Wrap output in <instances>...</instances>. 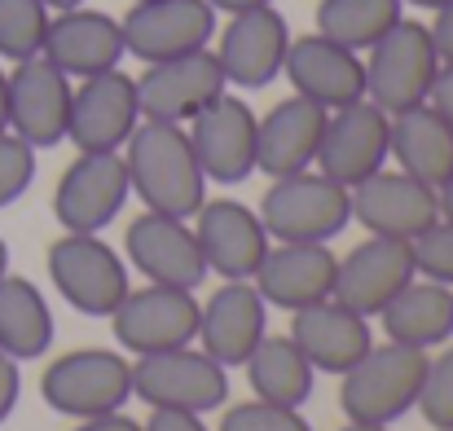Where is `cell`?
<instances>
[{
	"instance_id": "6da1fadb",
	"label": "cell",
	"mask_w": 453,
	"mask_h": 431,
	"mask_svg": "<svg viewBox=\"0 0 453 431\" xmlns=\"http://www.w3.org/2000/svg\"><path fill=\"white\" fill-rule=\"evenodd\" d=\"M128 185L146 203V212L194 220V212L207 203V176L198 167V154L189 145L185 124H158L142 119L133 137L124 142Z\"/></svg>"
},
{
	"instance_id": "7a4b0ae2",
	"label": "cell",
	"mask_w": 453,
	"mask_h": 431,
	"mask_svg": "<svg viewBox=\"0 0 453 431\" xmlns=\"http://www.w3.org/2000/svg\"><path fill=\"white\" fill-rule=\"evenodd\" d=\"M427 348L410 343H379L370 348L348 374H339V405L352 423H383L392 427L418 405L423 374H427Z\"/></svg>"
},
{
	"instance_id": "3957f363",
	"label": "cell",
	"mask_w": 453,
	"mask_h": 431,
	"mask_svg": "<svg viewBox=\"0 0 453 431\" xmlns=\"http://www.w3.org/2000/svg\"><path fill=\"white\" fill-rule=\"evenodd\" d=\"M40 396L53 414L66 419H97L115 414L133 396V361L115 348H75L49 361L40 374Z\"/></svg>"
},
{
	"instance_id": "277c9868",
	"label": "cell",
	"mask_w": 453,
	"mask_h": 431,
	"mask_svg": "<svg viewBox=\"0 0 453 431\" xmlns=\"http://www.w3.org/2000/svg\"><path fill=\"white\" fill-rule=\"evenodd\" d=\"M365 97L383 106L388 115H401L410 106H423L432 97V84L441 75V53L432 44L427 22L401 18L383 40L365 49Z\"/></svg>"
},
{
	"instance_id": "5b68a950",
	"label": "cell",
	"mask_w": 453,
	"mask_h": 431,
	"mask_svg": "<svg viewBox=\"0 0 453 431\" xmlns=\"http://www.w3.org/2000/svg\"><path fill=\"white\" fill-rule=\"evenodd\" d=\"M260 220L273 242H330L352 225V194L317 167L278 176L260 198Z\"/></svg>"
},
{
	"instance_id": "8992f818",
	"label": "cell",
	"mask_w": 453,
	"mask_h": 431,
	"mask_svg": "<svg viewBox=\"0 0 453 431\" xmlns=\"http://www.w3.org/2000/svg\"><path fill=\"white\" fill-rule=\"evenodd\" d=\"M133 396H142L150 410L211 414L229 401V370L194 343L146 352L133 361Z\"/></svg>"
},
{
	"instance_id": "52a82bcc",
	"label": "cell",
	"mask_w": 453,
	"mask_h": 431,
	"mask_svg": "<svg viewBox=\"0 0 453 431\" xmlns=\"http://www.w3.org/2000/svg\"><path fill=\"white\" fill-rule=\"evenodd\" d=\"M44 265H49V278H53L58 295L84 317H111L124 304V295L133 290L128 260L111 242H102L97 234L58 238L44 251Z\"/></svg>"
},
{
	"instance_id": "ba28073f",
	"label": "cell",
	"mask_w": 453,
	"mask_h": 431,
	"mask_svg": "<svg viewBox=\"0 0 453 431\" xmlns=\"http://www.w3.org/2000/svg\"><path fill=\"white\" fill-rule=\"evenodd\" d=\"M128 163L119 150H80L53 189V216L66 234H102L128 203Z\"/></svg>"
},
{
	"instance_id": "9c48e42d",
	"label": "cell",
	"mask_w": 453,
	"mask_h": 431,
	"mask_svg": "<svg viewBox=\"0 0 453 431\" xmlns=\"http://www.w3.org/2000/svg\"><path fill=\"white\" fill-rule=\"evenodd\" d=\"M388 158H392V115L374 106L370 97H361L326 115V133H321L312 167L339 181L343 189H352L379 167H388Z\"/></svg>"
},
{
	"instance_id": "30bf717a",
	"label": "cell",
	"mask_w": 453,
	"mask_h": 431,
	"mask_svg": "<svg viewBox=\"0 0 453 431\" xmlns=\"http://www.w3.org/2000/svg\"><path fill=\"white\" fill-rule=\"evenodd\" d=\"M124 27V53L137 62H167L180 53L211 49L216 40V9L207 0H133Z\"/></svg>"
},
{
	"instance_id": "8fae6325",
	"label": "cell",
	"mask_w": 453,
	"mask_h": 431,
	"mask_svg": "<svg viewBox=\"0 0 453 431\" xmlns=\"http://www.w3.org/2000/svg\"><path fill=\"white\" fill-rule=\"evenodd\" d=\"M189 145L198 154V167L207 181L216 185H242L247 176H256V133H260V115L234 97L229 89L203 106L189 124Z\"/></svg>"
},
{
	"instance_id": "7c38bea8",
	"label": "cell",
	"mask_w": 453,
	"mask_h": 431,
	"mask_svg": "<svg viewBox=\"0 0 453 431\" xmlns=\"http://www.w3.org/2000/svg\"><path fill=\"white\" fill-rule=\"evenodd\" d=\"M111 330H115V343H124L133 357L185 348L198 335V295L146 282L142 290H128L124 304L111 312Z\"/></svg>"
},
{
	"instance_id": "4fadbf2b",
	"label": "cell",
	"mask_w": 453,
	"mask_h": 431,
	"mask_svg": "<svg viewBox=\"0 0 453 431\" xmlns=\"http://www.w3.org/2000/svg\"><path fill=\"white\" fill-rule=\"evenodd\" d=\"M71 75L58 71L49 58H27L13 62L9 71V133L22 137L31 150H53L66 142L71 124Z\"/></svg>"
},
{
	"instance_id": "5bb4252c",
	"label": "cell",
	"mask_w": 453,
	"mask_h": 431,
	"mask_svg": "<svg viewBox=\"0 0 453 431\" xmlns=\"http://www.w3.org/2000/svg\"><path fill=\"white\" fill-rule=\"evenodd\" d=\"M229 89L220 62L211 49L198 53H180L167 62H150L137 75V102H142V119L158 124H189L203 106H211L220 93Z\"/></svg>"
},
{
	"instance_id": "9a60e30c",
	"label": "cell",
	"mask_w": 453,
	"mask_h": 431,
	"mask_svg": "<svg viewBox=\"0 0 453 431\" xmlns=\"http://www.w3.org/2000/svg\"><path fill=\"white\" fill-rule=\"evenodd\" d=\"M142 124L137 80L119 66L84 75L71 93V124L66 142L75 150H124L133 128Z\"/></svg>"
},
{
	"instance_id": "2e32d148",
	"label": "cell",
	"mask_w": 453,
	"mask_h": 431,
	"mask_svg": "<svg viewBox=\"0 0 453 431\" xmlns=\"http://www.w3.org/2000/svg\"><path fill=\"white\" fill-rule=\"evenodd\" d=\"M287 49H291L287 18L273 4H260V9H247V13H229V27L220 31L211 53H216V62H220V71L234 89L256 93V89H269L282 75Z\"/></svg>"
},
{
	"instance_id": "e0dca14e",
	"label": "cell",
	"mask_w": 453,
	"mask_h": 431,
	"mask_svg": "<svg viewBox=\"0 0 453 431\" xmlns=\"http://www.w3.org/2000/svg\"><path fill=\"white\" fill-rule=\"evenodd\" d=\"M348 194H352V220L365 225L379 238H405V242H414L423 229H432L441 220L436 189L423 185L418 176L401 172V167L396 172L379 167L374 176H365Z\"/></svg>"
},
{
	"instance_id": "ac0fdd59",
	"label": "cell",
	"mask_w": 453,
	"mask_h": 431,
	"mask_svg": "<svg viewBox=\"0 0 453 431\" xmlns=\"http://www.w3.org/2000/svg\"><path fill=\"white\" fill-rule=\"evenodd\" d=\"M269 335V304L256 290L251 278L225 282L220 290L207 295V304H198V335L194 343L220 361L225 370L247 366V357L256 352V343Z\"/></svg>"
},
{
	"instance_id": "d6986e66",
	"label": "cell",
	"mask_w": 453,
	"mask_h": 431,
	"mask_svg": "<svg viewBox=\"0 0 453 431\" xmlns=\"http://www.w3.org/2000/svg\"><path fill=\"white\" fill-rule=\"evenodd\" d=\"M194 216H198L194 238H198V251L207 260V273H220L225 282L256 278L260 260L273 247L260 212L247 203H234V198H207Z\"/></svg>"
},
{
	"instance_id": "ffe728a7",
	"label": "cell",
	"mask_w": 453,
	"mask_h": 431,
	"mask_svg": "<svg viewBox=\"0 0 453 431\" xmlns=\"http://www.w3.org/2000/svg\"><path fill=\"white\" fill-rule=\"evenodd\" d=\"M124 256L146 282H158V287L198 290V282L207 278V260L198 251V238H194L189 220H180V216L142 212L128 225Z\"/></svg>"
},
{
	"instance_id": "44dd1931",
	"label": "cell",
	"mask_w": 453,
	"mask_h": 431,
	"mask_svg": "<svg viewBox=\"0 0 453 431\" xmlns=\"http://www.w3.org/2000/svg\"><path fill=\"white\" fill-rule=\"evenodd\" d=\"M418 269H414V247L405 238H379L370 234L365 242H357L339 269H334V295L339 304H348L352 312L361 317H379L388 308V299L405 282H414Z\"/></svg>"
},
{
	"instance_id": "7402d4cb",
	"label": "cell",
	"mask_w": 453,
	"mask_h": 431,
	"mask_svg": "<svg viewBox=\"0 0 453 431\" xmlns=\"http://www.w3.org/2000/svg\"><path fill=\"white\" fill-rule=\"evenodd\" d=\"M282 75L291 80V89L300 97L326 106V111H339V106H352L365 97V58L357 49L334 44L321 31L300 35V40L291 35Z\"/></svg>"
},
{
	"instance_id": "603a6c76",
	"label": "cell",
	"mask_w": 453,
	"mask_h": 431,
	"mask_svg": "<svg viewBox=\"0 0 453 431\" xmlns=\"http://www.w3.org/2000/svg\"><path fill=\"white\" fill-rule=\"evenodd\" d=\"M40 58H49V62H53L58 71H66L71 80L111 71V66H119V62L128 58V53H124V27H119V18H111L106 9H88V4L58 9V13L49 18Z\"/></svg>"
},
{
	"instance_id": "cb8c5ba5",
	"label": "cell",
	"mask_w": 453,
	"mask_h": 431,
	"mask_svg": "<svg viewBox=\"0 0 453 431\" xmlns=\"http://www.w3.org/2000/svg\"><path fill=\"white\" fill-rule=\"evenodd\" d=\"M334 269L339 256L330 251V242H273L251 282L269 308L300 312L334 295Z\"/></svg>"
},
{
	"instance_id": "d4e9b609",
	"label": "cell",
	"mask_w": 453,
	"mask_h": 431,
	"mask_svg": "<svg viewBox=\"0 0 453 431\" xmlns=\"http://www.w3.org/2000/svg\"><path fill=\"white\" fill-rule=\"evenodd\" d=\"M291 339L300 343V352L312 361L317 374H348L374 348L370 317L352 312L339 299H321L312 308L291 312Z\"/></svg>"
},
{
	"instance_id": "484cf974",
	"label": "cell",
	"mask_w": 453,
	"mask_h": 431,
	"mask_svg": "<svg viewBox=\"0 0 453 431\" xmlns=\"http://www.w3.org/2000/svg\"><path fill=\"white\" fill-rule=\"evenodd\" d=\"M326 106L308 102V97H287L278 102L265 119H260V133H256V172H265L269 181L278 176H296L308 172L317 163V145L326 133Z\"/></svg>"
},
{
	"instance_id": "4316f807",
	"label": "cell",
	"mask_w": 453,
	"mask_h": 431,
	"mask_svg": "<svg viewBox=\"0 0 453 431\" xmlns=\"http://www.w3.org/2000/svg\"><path fill=\"white\" fill-rule=\"evenodd\" d=\"M383 335L392 343H410V348H436L453 339V287L432 282V278H414L388 299V308L379 312Z\"/></svg>"
},
{
	"instance_id": "83f0119b",
	"label": "cell",
	"mask_w": 453,
	"mask_h": 431,
	"mask_svg": "<svg viewBox=\"0 0 453 431\" xmlns=\"http://www.w3.org/2000/svg\"><path fill=\"white\" fill-rule=\"evenodd\" d=\"M392 158L401 172L418 176L423 185L441 189L453 172V128L449 119L423 102V106H410L401 115H392Z\"/></svg>"
},
{
	"instance_id": "f1b7e54d",
	"label": "cell",
	"mask_w": 453,
	"mask_h": 431,
	"mask_svg": "<svg viewBox=\"0 0 453 431\" xmlns=\"http://www.w3.org/2000/svg\"><path fill=\"white\" fill-rule=\"evenodd\" d=\"M247 383H251L256 401L303 410L317 388V370L291 335H265L256 343V352L247 357Z\"/></svg>"
},
{
	"instance_id": "f546056e",
	"label": "cell",
	"mask_w": 453,
	"mask_h": 431,
	"mask_svg": "<svg viewBox=\"0 0 453 431\" xmlns=\"http://www.w3.org/2000/svg\"><path fill=\"white\" fill-rule=\"evenodd\" d=\"M53 348V312L35 282L18 273H0V352L22 361H35Z\"/></svg>"
},
{
	"instance_id": "4dcf8cb0",
	"label": "cell",
	"mask_w": 453,
	"mask_h": 431,
	"mask_svg": "<svg viewBox=\"0 0 453 431\" xmlns=\"http://www.w3.org/2000/svg\"><path fill=\"white\" fill-rule=\"evenodd\" d=\"M401 18H405L401 0H321L317 4V31L357 53L383 40Z\"/></svg>"
},
{
	"instance_id": "1f68e13d",
	"label": "cell",
	"mask_w": 453,
	"mask_h": 431,
	"mask_svg": "<svg viewBox=\"0 0 453 431\" xmlns=\"http://www.w3.org/2000/svg\"><path fill=\"white\" fill-rule=\"evenodd\" d=\"M53 9L44 0H0V58L4 62H27L44 49Z\"/></svg>"
},
{
	"instance_id": "d6a6232c",
	"label": "cell",
	"mask_w": 453,
	"mask_h": 431,
	"mask_svg": "<svg viewBox=\"0 0 453 431\" xmlns=\"http://www.w3.org/2000/svg\"><path fill=\"white\" fill-rule=\"evenodd\" d=\"M414 410L427 419V427L453 431V348H445L441 357H427V374Z\"/></svg>"
},
{
	"instance_id": "836d02e7",
	"label": "cell",
	"mask_w": 453,
	"mask_h": 431,
	"mask_svg": "<svg viewBox=\"0 0 453 431\" xmlns=\"http://www.w3.org/2000/svg\"><path fill=\"white\" fill-rule=\"evenodd\" d=\"M220 431H312V423L303 419L300 410H287V405H269V401H242V405H229Z\"/></svg>"
},
{
	"instance_id": "e575fe53",
	"label": "cell",
	"mask_w": 453,
	"mask_h": 431,
	"mask_svg": "<svg viewBox=\"0 0 453 431\" xmlns=\"http://www.w3.org/2000/svg\"><path fill=\"white\" fill-rule=\"evenodd\" d=\"M410 247H414V269H418V278H432V282L453 287V220H436V225L423 229Z\"/></svg>"
},
{
	"instance_id": "d590c367",
	"label": "cell",
	"mask_w": 453,
	"mask_h": 431,
	"mask_svg": "<svg viewBox=\"0 0 453 431\" xmlns=\"http://www.w3.org/2000/svg\"><path fill=\"white\" fill-rule=\"evenodd\" d=\"M35 181V150L13 137V133H0V207L18 203Z\"/></svg>"
},
{
	"instance_id": "8d00e7d4",
	"label": "cell",
	"mask_w": 453,
	"mask_h": 431,
	"mask_svg": "<svg viewBox=\"0 0 453 431\" xmlns=\"http://www.w3.org/2000/svg\"><path fill=\"white\" fill-rule=\"evenodd\" d=\"M18 392H22V374H18V361L0 352V423L18 410Z\"/></svg>"
},
{
	"instance_id": "74e56055",
	"label": "cell",
	"mask_w": 453,
	"mask_h": 431,
	"mask_svg": "<svg viewBox=\"0 0 453 431\" xmlns=\"http://www.w3.org/2000/svg\"><path fill=\"white\" fill-rule=\"evenodd\" d=\"M142 431H207L203 414H185V410H154L150 423Z\"/></svg>"
},
{
	"instance_id": "f35d334b",
	"label": "cell",
	"mask_w": 453,
	"mask_h": 431,
	"mask_svg": "<svg viewBox=\"0 0 453 431\" xmlns=\"http://www.w3.org/2000/svg\"><path fill=\"white\" fill-rule=\"evenodd\" d=\"M427 31H432V44H436L441 62L449 66L453 62V0H445V4L436 9V22H427Z\"/></svg>"
},
{
	"instance_id": "ab89813d",
	"label": "cell",
	"mask_w": 453,
	"mask_h": 431,
	"mask_svg": "<svg viewBox=\"0 0 453 431\" xmlns=\"http://www.w3.org/2000/svg\"><path fill=\"white\" fill-rule=\"evenodd\" d=\"M445 119H449V128H453V62L449 66H441V75H436V84H432V97H427Z\"/></svg>"
},
{
	"instance_id": "60d3db41",
	"label": "cell",
	"mask_w": 453,
	"mask_h": 431,
	"mask_svg": "<svg viewBox=\"0 0 453 431\" xmlns=\"http://www.w3.org/2000/svg\"><path fill=\"white\" fill-rule=\"evenodd\" d=\"M75 431H142V423H133L128 414H97V419H80Z\"/></svg>"
},
{
	"instance_id": "b9f144b4",
	"label": "cell",
	"mask_w": 453,
	"mask_h": 431,
	"mask_svg": "<svg viewBox=\"0 0 453 431\" xmlns=\"http://www.w3.org/2000/svg\"><path fill=\"white\" fill-rule=\"evenodd\" d=\"M216 13H247V9H260V4H273V0H207Z\"/></svg>"
},
{
	"instance_id": "7bdbcfd3",
	"label": "cell",
	"mask_w": 453,
	"mask_h": 431,
	"mask_svg": "<svg viewBox=\"0 0 453 431\" xmlns=\"http://www.w3.org/2000/svg\"><path fill=\"white\" fill-rule=\"evenodd\" d=\"M0 133H9V71L0 66Z\"/></svg>"
},
{
	"instance_id": "ee69618b",
	"label": "cell",
	"mask_w": 453,
	"mask_h": 431,
	"mask_svg": "<svg viewBox=\"0 0 453 431\" xmlns=\"http://www.w3.org/2000/svg\"><path fill=\"white\" fill-rule=\"evenodd\" d=\"M436 203H441V220H453V172H449V181L436 189Z\"/></svg>"
},
{
	"instance_id": "f6af8a7d",
	"label": "cell",
	"mask_w": 453,
	"mask_h": 431,
	"mask_svg": "<svg viewBox=\"0 0 453 431\" xmlns=\"http://www.w3.org/2000/svg\"><path fill=\"white\" fill-rule=\"evenodd\" d=\"M339 431H392V427H383V423H352V419H348Z\"/></svg>"
},
{
	"instance_id": "bcb514c9",
	"label": "cell",
	"mask_w": 453,
	"mask_h": 431,
	"mask_svg": "<svg viewBox=\"0 0 453 431\" xmlns=\"http://www.w3.org/2000/svg\"><path fill=\"white\" fill-rule=\"evenodd\" d=\"M44 4L58 13V9H75V4H84V0H44Z\"/></svg>"
},
{
	"instance_id": "7dc6e473",
	"label": "cell",
	"mask_w": 453,
	"mask_h": 431,
	"mask_svg": "<svg viewBox=\"0 0 453 431\" xmlns=\"http://www.w3.org/2000/svg\"><path fill=\"white\" fill-rule=\"evenodd\" d=\"M401 4H418V9H432V13H436L445 0H401Z\"/></svg>"
},
{
	"instance_id": "c3c4849f",
	"label": "cell",
	"mask_w": 453,
	"mask_h": 431,
	"mask_svg": "<svg viewBox=\"0 0 453 431\" xmlns=\"http://www.w3.org/2000/svg\"><path fill=\"white\" fill-rule=\"evenodd\" d=\"M0 273H9V247H4V238H0Z\"/></svg>"
}]
</instances>
